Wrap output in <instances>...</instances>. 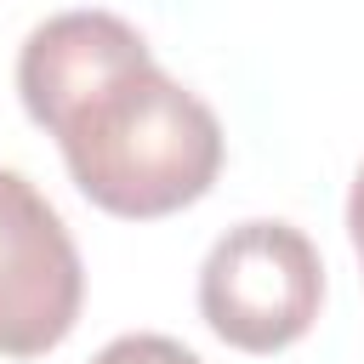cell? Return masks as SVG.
Listing matches in <instances>:
<instances>
[{
	"label": "cell",
	"mask_w": 364,
	"mask_h": 364,
	"mask_svg": "<svg viewBox=\"0 0 364 364\" xmlns=\"http://www.w3.org/2000/svg\"><path fill=\"white\" fill-rule=\"evenodd\" d=\"M17 97L74 188L108 216H176L222 176L216 108L171 80L119 11L80 6L34 23L17 51Z\"/></svg>",
	"instance_id": "cell-1"
},
{
	"label": "cell",
	"mask_w": 364,
	"mask_h": 364,
	"mask_svg": "<svg viewBox=\"0 0 364 364\" xmlns=\"http://www.w3.org/2000/svg\"><path fill=\"white\" fill-rule=\"evenodd\" d=\"M85 307V262L57 205L0 165V358L57 353Z\"/></svg>",
	"instance_id": "cell-3"
},
{
	"label": "cell",
	"mask_w": 364,
	"mask_h": 364,
	"mask_svg": "<svg viewBox=\"0 0 364 364\" xmlns=\"http://www.w3.org/2000/svg\"><path fill=\"white\" fill-rule=\"evenodd\" d=\"M91 364H205L193 347H182L176 336H154V330H131V336H114Z\"/></svg>",
	"instance_id": "cell-4"
},
{
	"label": "cell",
	"mask_w": 364,
	"mask_h": 364,
	"mask_svg": "<svg viewBox=\"0 0 364 364\" xmlns=\"http://www.w3.org/2000/svg\"><path fill=\"white\" fill-rule=\"evenodd\" d=\"M347 239H353V256L364 267V165L353 171V188H347Z\"/></svg>",
	"instance_id": "cell-5"
},
{
	"label": "cell",
	"mask_w": 364,
	"mask_h": 364,
	"mask_svg": "<svg viewBox=\"0 0 364 364\" xmlns=\"http://www.w3.org/2000/svg\"><path fill=\"white\" fill-rule=\"evenodd\" d=\"M324 307V262L318 245L279 216H250L228 228L199 262V318L216 341L239 353H284L296 347Z\"/></svg>",
	"instance_id": "cell-2"
}]
</instances>
